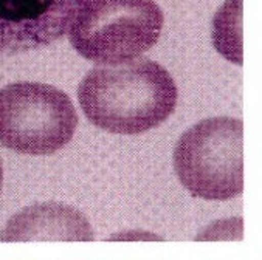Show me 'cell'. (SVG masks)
<instances>
[{
  "label": "cell",
  "instance_id": "6da1fadb",
  "mask_svg": "<svg viewBox=\"0 0 262 260\" xmlns=\"http://www.w3.org/2000/svg\"><path fill=\"white\" fill-rule=\"evenodd\" d=\"M179 90L169 72L146 58L98 65L79 82L87 120L111 133L138 135L163 124L176 110Z\"/></svg>",
  "mask_w": 262,
  "mask_h": 260
},
{
  "label": "cell",
  "instance_id": "7a4b0ae2",
  "mask_svg": "<svg viewBox=\"0 0 262 260\" xmlns=\"http://www.w3.org/2000/svg\"><path fill=\"white\" fill-rule=\"evenodd\" d=\"M163 22V11L154 0H82L67 33L84 59L117 65L149 51Z\"/></svg>",
  "mask_w": 262,
  "mask_h": 260
},
{
  "label": "cell",
  "instance_id": "3957f363",
  "mask_svg": "<svg viewBox=\"0 0 262 260\" xmlns=\"http://www.w3.org/2000/svg\"><path fill=\"white\" fill-rule=\"evenodd\" d=\"M174 169L197 198L224 201L244 191V123L208 118L188 129L174 149Z\"/></svg>",
  "mask_w": 262,
  "mask_h": 260
},
{
  "label": "cell",
  "instance_id": "277c9868",
  "mask_svg": "<svg viewBox=\"0 0 262 260\" xmlns=\"http://www.w3.org/2000/svg\"><path fill=\"white\" fill-rule=\"evenodd\" d=\"M78 115L67 93L40 82L0 88V144L33 157L51 155L73 138Z\"/></svg>",
  "mask_w": 262,
  "mask_h": 260
},
{
  "label": "cell",
  "instance_id": "5b68a950",
  "mask_svg": "<svg viewBox=\"0 0 262 260\" xmlns=\"http://www.w3.org/2000/svg\"><path fill=\"white\" fill-rule=\"evenodd\" d=\"M82 0H0V58L58 42Z\"/></svg>",
  "mask_w": 262,
  "mask_h": 260
},
{
  "label": "cell",
  "instance_id": "8992f818",
  "mask_svg": "<svg viewBox=\"0 0 262 260\" xmlns=\"http://www.w3.org/2000/svg\"><path fill=\"white\" fill-rule=\"evenodd\" d=\"M93 231L89 220L75 207L62 203H39L13 216L0 232V242L72 240L90 242Z\"/></svg>",
  "mask_w": 262,
  "mask_h": 260
},
{
  "label": "cell",
  "instance_id": "52a82bcc",
  "mask_svg": "<svg viewBox=\"0 0 262 260\" xmlns=\"http://www.w3.org/2000/svg\"><path fill=\"white\" fill-rule=\"evenodd\" d=\"M2 184H4V166H2V160H0V191H2Z\"/></svg>",
  "mask_w": 262,
  "mask_h": 260
}]
</instances>
